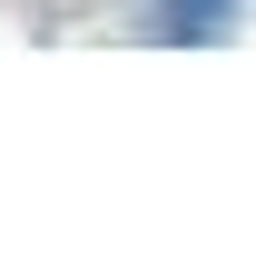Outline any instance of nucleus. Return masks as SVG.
Wrapping results in <instances>:
<instances>
[{"label":"nucleus","instance_id":"nucleus-1","mask_svg":"<svg viewBox=\"0 0 256 256\" xmlns=\"http://www.w3.org/2000/svg\"><path fill=\"white\" fill-rule=\"evenodd\" d=\"M246 0H158V40H217Z\"/></svg>","mask_w":256,"mask_h":256}]
</instances>
